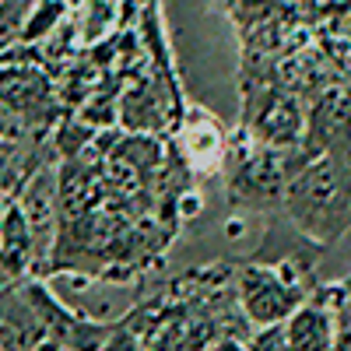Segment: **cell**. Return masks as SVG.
Returning a JSON list of instances; mask_svg holds the SVG:
<instances>
[{
	"instance_id": "6",
	"label": "cell",
	"mask_w": 351,
	"mask_h": 351,
	"mask_svg": "<svg viewBox=\"0 0 351 351\" xmlns=\"http://www.w3.org/2000/svg\"><path fill=\"white\" fill-rule=\"evenodd\" d=\"M64 21H67V0H36L32 11H28V18H25V25H21V43L39 46Z\"/></svg>"
},
{
	"instance_id": "4",
	"label": "cell",
	"mask_w": 351,
	"mask_h": 351,
	"mask_svg": "<svg viewBox=\"0 0 351 351\" xmlns=\"http://www.w3.org/2000/svg\"><path fill=\"white\" fill-rule=\"evenodd\" d=\"M32 256H36L32 225H28V218L18 204H11L4 211V218H0V267L8 274H21Z\"/></svg>"
},
{
	"instance_id": "2",
	"label": "cell",
	"mask_w": 351,
	"mask_h": 351,
	"mask_svg": "<svg viewBox=\"0 0 351 351\" xmlns=\"http://www.w3.org/2000/svg\"><path fill=\"white\" fill-rule=\"evenodd\" d=\"M46 341L43 319L21 285L0 288V348L4 351H36Z\"/></svg>"
},
{
	"instance_id": "9",
	"label": "cell",
	"mask_w": 351,
	"mask_h": 351,
	"mask_svg": "<svg viewBox=\"0 0 351 351\" xmlns=\"http://www.w3.org/2000/svg\"><path fill=\"white\" fill-rule=\"evenodd\" d=\"M102 351H148V344H144L134 330L116 327V330H109V337H106Z\"/></svg>"
},
{
	"instance_id": "12",
	"label": "cell",
	"mask_w": 351,
	"mask_h": 351,
	"mask_svg": "<svg viewBox=\"0 0 351 351\" xmlns=\"http://www.w3.org/2000/svg\"><path fill=\"white\" fill-rule=\"evenodd\" d=\"M36 351H71V348H67V344H60V341H49V337H46Z\"/></svg>"
},
{
	"instance_id": "7",
	"label": "cell",
	"mask_w": 351,
	"mask_h": 351,
	"mask_svg": "<svg viewBox=\"0 0 351 351\" xmlns=\"http://www.w3.org/2000/svg\"><path fill=\"white\" fill-rule=\"evenodd\" d=\"M92 141V127L88 123H60V130H56V148H60V155H67V158H74V155H81V148Z\"/></svg>"
},
{
	"instance_id": "8",
	"label": "cell",
	"mask_w": 351,
	"mask_h": 351,
	"mask_svg": "<svg viewBox=\"0 0 351 351\" xmlns=\"http://www.w3.org/2000/svg\"><path fill=\"white\" fill-rule=\"evenodd\" d=\"M250 351H291L288 348V334L285 324H271V327H256V334L246 341Z\"/></svg>"
},
{
	"instance_id": "1",
	"label": "cell",
	"mask_w": 351,
	"mask_h": 351,
	"mask_svg": "<svg viewBox=\"0 0 351 351\" xmlns=\"http://www.w3.org/2000/svg\"><path fill=\"white\" fill-rule=\"evenodd\" d=\"M239 302H243V313L256 327H271V324H285V319L302 306V295H299V288L288 285L281 274L263 271V267H250V271L239 274Z\"/></svg>"
},
{
	"instance_id": "3",
	"label": "cell",
	"mask_w": 351,
	"mask_h": 351,
	"mask_svg": "<svg viewBox=\"0 0 351 351\" xmlns=\"http://www.w3.org/2000/svg\"><path fill=\"white\" fill-rule=\"evenodd\" d=\"M285 334L291 351H334L337 348V316L334 309L306 302L285 319Z\"/></svg>"
},
{
	"instance_id": "5",
	"label": "cell",
	"mask_w": 351,
	"mask_h": 351,
	"mask_svg": "<svg viewBox=\"0 0 351 351\" xmlns=\"http://www.w3.org/2000/svg\"><path fill=\"white\" fill-rule=\"evenodd\" d=\"M112 21H116V4L112 0H84V4L77 8V14L71 18V28H74V39L81 46H92V43L109 36Z\"/></svg>"
},
{
	"instance_id": "10",
	"label": "cell",
	"mask_w": 351,
	"mask_h": 351,
	"mask_svg": "<svg viewBox=\"0 0 351 351\" xmlns=\"http://www.w3.org/2000/svg\"><path fill=\"white\" fill-rule=\"evenodd\" d=\"M211 351H250V348H246V341H239V337H218Z\"/></svg>"
},
{
	"instance_id": "11",
	"label": "cell",
	"mask_w": 351,
	"mask_h": 351,
	"mask_svg": "<svg viewBox=\"0 0 351 351\" xmlns=\"http://www.w3.org/2000/svg\"><path fill=\"white\" fill-rule=\"evenodd\" d=\"M334 351H351V324H337V348Z\"/></svg>"
},
{
	"instance_id": "13",
	"label": "cell",
	"mask_w": 351,
	"mask_h": 351,
	"mask_svg": "<svg viewBox=\"0 0 351 351\" xmlns=\"http://www.w3.org/2000/svg\"><path fill=\"white\" fill-rule=\"evenodd\" d=\"M348 299H351V295H348Z\"/></svg>"
}]
</instances>
